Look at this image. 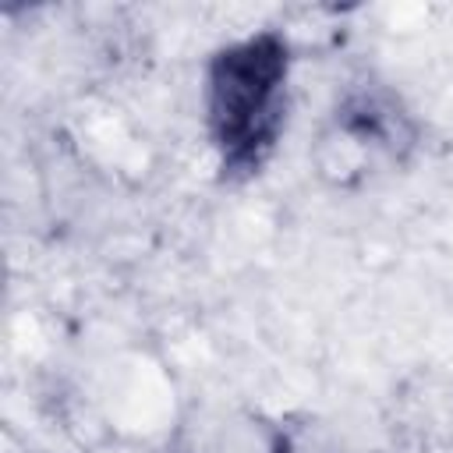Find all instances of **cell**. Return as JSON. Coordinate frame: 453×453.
<instances>
[{
  "label": "cell",
  "mask_w": 453,
  "mask_h": 453,
  "mask_svg": "<svg viewBox=\"0 0 453 453\" xmlns=\"http://www.w3.org/2000/svg\"><path fill=\"white\" fill-rule=\"evenodd\" d=\"M287 46L255 35L212 57L205 78V113L212 142L230 170H255L283 124Z\"/></svg>",
  "instance_id": "obj_1"
}]
</instances>
